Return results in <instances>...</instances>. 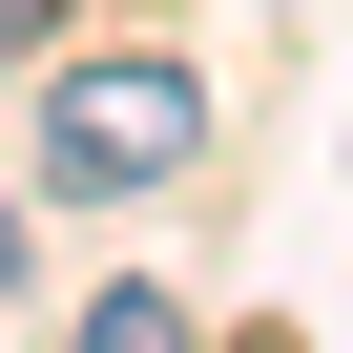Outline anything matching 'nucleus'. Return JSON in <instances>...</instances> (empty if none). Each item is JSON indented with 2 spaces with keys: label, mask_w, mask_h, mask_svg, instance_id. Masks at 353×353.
<instances>
[{
  "label": "nucleus",
  "mask_w": 353,
  "mask_h": 353,
  "mask_svg": "<svg viewBox=\"0 0 353 353\" xmlns=\"http://www.w3.org/2000/svg\"><path fill=\"white\" fill-rule=\"evenodd\" d=\"M188 166H208V83L188 63H63L42 83V188H83V208H125V188H188Z\"/></svg>",
  "instance_id": "nucleus-1"
},
{
  "label": "nucleus",
  "mask_w": 353,
  "mask_h": 353,
  "mask_svg": "<svg viewBox=\"0 0 353 353\" xmlns=\"http://www.w3.org/2000/svg\"><path fill=\"white\" fill-rule=\"evenodd\" d=\"M0 312H21V229H0Z\"/></svg>",
  "instance_id": "nucleus-3"
},
{
  "label": "nucleus",
  "mask_w": 353,
  "mask_h": 353,
  "mask_svg": "<svg viewBox=\"0 0 353 353\" xmlns=\"http://www.w3.org/2000/svg\"><path fill=\"white\" fill-rule=\"evenodd\" d=\"M83 332H104V353H188V291H145V270H125V291H83Z\"/></svg>",
  "instance_id": "nucleus-2"
}]
</instances>
